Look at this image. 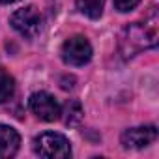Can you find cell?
<instances>
[{"label": "cell", "mask_w": 159, "mask_h": 159, "mask_svg": "<svg viewBox=\"0 0 159 159\" xmlns=\"http://www.w3.org/2000/svg\"><path fill=\"white\" fill-rule=\"evenodd\" d=\"M159 43V19L153 11L148 19L127 25L120 34V52L124 58H133L135 54L153 49Z\"/></svg>", "instance_id": "obj_1"}, {"label": "cell", "mask_w": 159, "mask_h": 159, "mask_svg": "<svg viewBox=\"0 0 159 159\" xmlns=\"http://www.w3.org/2000/svg\"><path fill=\"white\" fill-rule=\"evenodd\" d=\"M34 152L39 157H47V159H54V157H69L71 155V146L69 140L60 135V133H41L39 137L34 139Z\"/></svg>", "instance_id": "obj_2"}, {"label": "cell", "mask_w": 159, "mask_h": 159, "mask_svg": "<svg viewBox=\"0 0 159 159\" xmlns=\"http://www.w3.org/2000/svg\"><path fill=\"white\" fill-rule=\"evenodd\" d=\"M92 58V45L84 36H73L62 45V60L69 66H84Z\"/></svg>", "instance_id": "obj_3"}, {"label": "cell", "mask_w": 159, "mask_h": 159, "mask_svg": "<svg viewBox=\"0 0 159 159\" xmlns=\"http://www.w3.org/2000/svg\"><path fill=\"white\" fill-rule=\"evenodd\" d=\"M10 23L21 36H25L28 39L36 38L41 30V15L34 6H26L23 10H17L11 15Z\"/></svg>", "instance_id": "obj_4"}, {"label": "cell", "mask_w": 159, "mask_h": 159, "mask_svg": "<svg viewBox=\"0 0 159 159\" xmlns=\"http://www.w3.org/2000/svg\"><path fill=\"white\" fill-rule=\"evenodd\" d=\"M28 107L43 122H56L60 118V114H62L58 101L51 94H47V92H36V94H32L30 99H28Z\"/></svg>", "instance_id": "obj_5"}, {"label": "cell", "mask_w": 159, "mask_h": 159, "mask_svg": "<svg viewBox=\"0 0 159 159\" xmlns=\"http://www.w3.org/2000/svg\"><path fill=\"white\" fill-rule=\"evenodd\" d=\"M155 139H157V129L153 125H142V127H131L124 131L122 144L124 148H129V150H140L155 142Z\"/></svg>", "instance_id": "obj_6"}, {"label": "cell", "mask_w": 159, "mask_h": 159, "mask_svg": "<svg viewBox=\"0 0 159 159\" xmlns=\"http://www.w3.org/2000/svg\"><path fill=\"white\" fill-rule=\"evenodd\" d=\"M19 144H21L19 133L11 125L0 124V157L2 159L13 157L19 150Z\"/></svg>", "instance_id": "obj_7"}, {"label": "cell", "mask_w": 159, "mask_h": 159, "mask_svg": "<svg viewBox=\"0 0 159 159\" xmlns=\"http://www.w3.org/2000/svg\"><path fill=\"white\" fill-rule=\"evenodd\" d=\"M103 6H105V0H77L79 11L90 19H99L103 13Z\"/></svg>", "instance_id": "obj_8"}, {"label": "cell", "mask_w": 159, "mask_h": 159, "mask_svg": "<svg viewBox=\"0 0 159 159\" xmlns=\"http://www.w3.org/2000/svg\"><path fill=\"white\" fill-rule=\"evenodd\" d=\"M15 92V81H13V77L4 69V67H0V103H4L8 101Z\"/></svg>", "instance_id": "obj_9"}, {"label": "cell", "mask_w": 159, "mask_h": 159, "mask_svg": "<svg viewBox=\"0 0 159 159\" xmlns=\"http://www.w3.org/2000/svg\"><path fill=\"white\" fill-rule=\"evenodd\" d=\"M83 107L79 101H69L66 105V124L67 125H77L79 122L83 120Z\"/></svg>", "instance_id": "obj_10"}, {"label": "cell", "mask_w": 159, "mask_h": 159, "mask_svg": "<svg viewBox=\"0 0 159 159\" xmlns=\"http://www.w3.org/2000/svg\"><path fill=\"white\" fill-rule=\"evenodd\" d=\"M140 0H114V8L118 11H131L133 8H137V4Z\"/></svg>", "instance_id": "obj_11"}, {"label": "cell", "mask_w": 159, "mask_h": 159, "mask_svg": "<svg viewBox=\"0 0 159 159\" xmlns=\"http://www.w3.org/2000/svg\"><path fill=\"white\" fill-rule=\"evenodd\" d=\"M10 2H15V0H0V4H10Z\"/></svg>", "instance_id": "obj_12"}]
</instances>
